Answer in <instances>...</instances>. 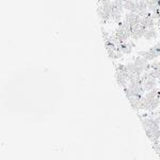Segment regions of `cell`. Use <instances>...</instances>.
<instances>
[{
	"label": "cell",
	"instance_id": "obj_1",
	"mask_svg": "<svg viewBox=\"0 0 160 160\" xmlns=\"http://www.w3.org/2000/svg\"><path fill=\"white\" fill-rule=\"evenodd\" d=\"M139 120H140V122L142 124V127L144 128H148V129H151L153 132H157L159 129H160V118H142V115L139 114Z\"/></svg>",
	"mask_w": 160,
	"mask_h": 160
},
{
	"label": "cell",
	"instance_id": "obj_2",
	"mask_svg": "<svg viewBox=\"0 0 160 160\" xmlns=\"http://www.w3.org/2000/svg\"><path fill=\"white\" fill-rule=\"evenodd\" d=\"M141 18H142V17L139 16L137 13H135V12H128L127 14L125 15V19H124V22H127V24L129 25L130 27H132V26H135L137 24H140Z\"/></svg>",
	"mask_w": 160,
	"mask_h": 160
},
{
	"label": "cell",
	"instance_id": "obj_3",
	"mask_svg": "<svg viewBox=\"0 0 160 160\" xmlns=\"http://www.w3.org/2000/svg\"><path fill=\"white\" fill-rule=\"evenodd\" d=\"M140 24L144 27H146L148 29H151V28H154L155 26V22H154V17L152 16V13L149 12L148 15H145L144 17L141 18Z\"/></svg>",
	"mask_w": 160,
	"mask_h": 160
},
{
	"label": "cell",
	"instance_id": "obj_4",
	"mask_svg": "<svg viewBox=\"0 0 160 160\" xmlns=\"http://www.w3.org/2000/svg\"><path fill=\"white\" fill-rule=\"evenodd\" d=\"M133 43H128V42H124L122 43L121 45L118 46V50L121 51V52L125 53V55H129L132 51V48H133Z\"/></svg>",
	"mask_w": 160,
	"mask_h": 160
},
{
	"label": "cell",
	"instance_id": "obj_5",
	"mask_svg": "<svg viewBox=\"0 0 160 160\" xmlns=\"http://www.w3.org/2000/svg\"><path fill=\"white\" fill-rule=\"evenodd\" d=\"M124 10L129 12H135L137 13L138 10V1H133V0H126L124 2Z\"/></svg>",
	"mask_w": 160,
	"mask_h": 160
},
{
	"label": "cell",
	"instance_id": "obj_6",
	"mask_svg": "<svg viewBox=\"0 0 160 160\" xmlns=\"http://www.w3.org/2000/svg\"><path fill=\"white\" fill-rule=\"evenodd\" d=\"M157 87V79L155 78H148L143 81V89L144 91H151Z\"/></svg>",
	"mask_w": 160,
	"mask_h": 160
},
{
	"label": "cell",
	"instance_id": "obj_7",
	"mask_svg": "<svg viewBox=\"0 0 160 160\" xmlns=\"http://www.w3.org/2000/svg\"><path fill=\"white\" fill-rule=\"evenodd\" d=\"M138 56L140 57H143V58H145L148 61H153L155 59L158 58V56L156 55V53L152 52L151 50H142V51H138Z\"/></svg>",
	"mask_w": 160,
	"mask_h": 160
},
{
	"label": "cell",
	"instance_id": "obj_8",
	"mask_svg": "<svg viewBox=\"0 0 160 160\" xmlns=\"http://www.w3.org/2000/svg\"><path fill=\"white\" fill-rule=\"evenodd\" d=\"M127 99H128V102H129L131 108H132L133 110H136V111L141 110L140 106H141V99L142 98H139V97H129V98H127Z\"/></svg>",
	"mask_w": 160,
	"mask_h": 160
},
{
	"label": "cell",
	"instance_id": "obj_9",
	"mask_svg": "<svg viewBox=\"0 0 160 160\" xmlns=\"http://www.w3.org/2000/svg\"><path fill=\"white\" fill-rule=\"evenodd\" d=\"M115 79H117V82L118 83V86H121L123 89L127 87V83L129 82L122 74L120 73V72H117V71H115Z\"/></svg>",
	"mask_w": 160,
	"mask_h": 160
},
{
	"label": "cell",
	"instance_id": "obj_10",
	"mask_svg": "<svg viewBox=\"0 0 160 160\" xmlns=\"http://www.w3.org/2000/svg\"><path fill=\"white\" fill-rule=\"evenodd\" d=\"M157 38V31L155 28H151V29H148L145 35H144V40H153V38Z\"/></svg>",
	"mask_w": 160,
	"mask_h": 160
},
{
	"label": "cell",
	"instance_id": "obj_11",
	"mask_svg": "<svg viewBox=\"0 0 160 160\" xmlns=\"http://www.w3.org/2000/svg\"><path fill=\"white\" fill-rule=\"evenodd\" d=\"M160 106V98L153 99L152 102H149V111H153L156 108H158Z\"/></svg>",
	"mask_w": 160,
	"mask_h": 160
},
{
	"label": "cell",
	"instance_id": "obj_12",
	"mask_svg": "<svg viewBox=\"0 0 160 160\" xmlns=\"http://www.w3.org/2000/svg\"><path fill=\"white\" fill-rule=\"evenodd\" d=\"M152 148L155 151V153L157 154V156L160 158V142H155L152 143Z\"/></svg>",
	"mask_w": 160,
	"mask_h": 160
},
{
	"label": "cell",
	"instance_id": "obj_13",
	"mask_svg": "<svg viewBox=\"0 0 160 160\" xmlns=\"http://www.w3.org/2000/svg\"><path fill=\"white\" fill-rule=\"evenodd\" d=\"M97 1H98V2H102V0H97Z\"/></svg>",
	"mask_w": 160,
	"mask_h": 160
},
{
	"label": "cell",
	"instance_id": "obj_14",
	"mask_svg": "<svg viewBox=\"0 0 160 160\" xmlns=\"http://www.w3.org/2000/svg\"><path fill=\"white\" fill-rule=\"evenodd\" d=\"M159 118H160V113H159Z\"/></svg>",
	"mask_w": 160,
	"mask_h": 160
}]
</instances>
